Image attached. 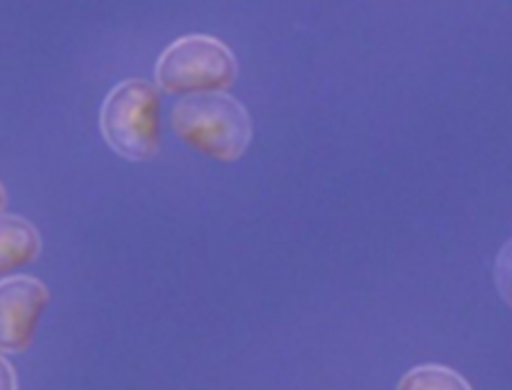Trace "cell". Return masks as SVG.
Wrapping results in <instances>:
<instances>
[{
  "label": "cell",
  "instance_id": "1",
  "mask_svg": "<svg viewBox=\"0 0 512 390\" xmlns=\"http://www.w3.org/2000/svg\"><path fill=\"white\" fill-rule=\"evenodd\" d=\"M172 128L182 142L220 162L238 160L252 138L248 110L224 90L182 96L172 108Z\"/></svg>",
  "mask_w": 512,
  "mask_h": 390
},
{
  "label": "cell",
  "instance_id": "2",
  "mask_svg": "<svg viewBox=\"0 0 512 390\" xmlns=\"http://www.w3.org/2000/svg\"><path fill=\"white\" fill-rule=\"evenodd\" d=\"M100 132L120 156L140 162L160 148V96L142 80L128 78L116 84L100 108Z\"/></svg>",
  "mask_w": 512,
  "mask_h": 390
},
{
  "label": "cell",
  "instance_id": "3",
  "mask_svg": "<svg viewBox=\"0 0 512 390\" xmlns=\"http://www.w3.org/2000/svg\"><path fill=\"white\" fill-rule=\"evenodd\" d=\"M236 58L218 38L186 34L168 44L156 60V84L168 94L226 90L236 78Z\"/></svg>",
  "mask_w": 512,
  "mask_h": 390
},
{
  "label": "cell",
  "instance_id": "4",
  "mask_svg": "<svg viewBox=\"0 0 512 390\" xmlns=\"http://www.w3.org/2000/svg\"><path fill=\"white\" fill-rule=\"evenodd\" d=\"M48 298V288L32 276L0 280V352L16 354L30 346Z\"/></svg>",
  "mask_w": 512,
  "mask_h": 390
},
{
  "label": "cell",
  "instance_id": "5",
  "mask_svg": "<svg viewBox=\"0 0 512 390\" xmlns=\"http://www.w3.org/2000/svg\"><path fill=\"white\" fill-rule=\"evenodd\" d=\"M40 252L36 228L22 216L0 214V278L30 264Z\"/></svg>",
  "mask_w": 512,
  "mask_h": 390
},
{
  "label": "cell",
  "instance_id": "6",
  "mask_svg": "<svg viewBox=\"0 0 512 390\" xmlns=\"http://www.w3.org/2000/svg\"><path fill=\"white\" fill-rule=\"evenodd\" d=\"M396 390H472L470 384L452 368L440 364H420L408 370Z\"/></svg>",
  "mask_w": 512,
  "mask_h": 390
},
{
  "label": "cell",
  "instance_id": "7",
  "mask_svg": "<svg viewBox=\"0 0 512 390\" xmlns=\"http://www.w3.org/2000/svg\"><path fill=\"white\" fill-rule=\"evenodd\" d=\"M494 284L502 300L512 308V238L504 242L494 260Z\"/></svg>",
  "mask_w": 512,
  "mask_h": 390
},
{
  "label": "cell",
  "instance_id": "8",
  "mask_svg": "<svg viewBox=\"0 0 512 390\" xmlns=\"http://www.w3.org/2000/svg\"><path fill=\"white\" fill-rule=\"evenodd\" d=\"M0 390H18L16 374L4 356H0Z\"/></svg>",
  "mask_w": 512,
  "mask_h": 390
},
{
  "label": "cell",
  "instance_id": "9",
  "mask_svg": "<svg viewBox=\"0 0 512 390\" xmlns=\"http://www.w3.org/2000/svg\"><path fill=\"white\" fill-rule=\"evenodd\" d=\"M4 202H6V192H4V188H2V184H0V214H2Z\"/></svg>",
  "mask_w": 512,
  "mask_h": 390
}]
</instances>
